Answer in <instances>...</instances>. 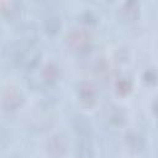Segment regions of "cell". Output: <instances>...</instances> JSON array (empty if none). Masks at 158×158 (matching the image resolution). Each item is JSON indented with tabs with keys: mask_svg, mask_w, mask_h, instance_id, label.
<instances>
[{
	"mask_svg": "<svg viewBox=\"0 0 158 158\" xmlns=\"http://www.w3.org/2000/svg\"><path fill=\"white\" fill-rule=\"evenodd\" d=\"M109 121L116 126H121L125 123V112L121 110V107H112L110 110Z\"/></svg>",
	"mask_w": 158,
	"mask_h": 158,
	"instance_id": "cell-12",
	"label": "cell"
},
{
	"mask_svg": "<svg viewBox=\"0 0 158 158\" xmlns=\"http://www.w3.org/2000/svg\"><path fill=\"white\" fill-rule=\"evenodd\" d=\"M67 46L78 53H84L91 47L93 36L85 28H72L65 36Z\"/></svg>",
	"mask_w": 158,
	"mask_h": 158,
	"instance_id": "cell-1",
	"label": "cell"
},
{
	"mask_svg": "<svg viewBox=\"0 0 158 158\" xmlns=\"http://www.w3.org/2000/svg\"><path fill=\"white\" fill-rule=\"evenodd\" d=\"M59 74H60L59 68H58V65H57L56 63H53V62L47 63V64L43 67V69H42V78H43L44 81H47V83H49V84L57 81L58 78H59Z\"/></svg>",
	"mask_w": 158,
	"mask_h": 158,
	"instance_id": "cell-8",
	"label": "cell"
},
{
	"mask_svg": "<svg viewBox=\"0 0 158 158\" xmlns=\"http://www.w3.org/2000/svg\"><path fill=\"white\" fill-rule=\"evenodd\" d=\"M115 89H116V93L118 95L125 96V95L130 94V91L132 90V81L126 77H121V78H118L116 80Z\"/></svg>",
	"mask_w": 158,
	"mask_h": 158,
	"instance_id": "cell-11",
	"label": "cell"
},
{
	"mask_svg": "<svg viewBox=\"0 0 158 158\" xmlns=\"http://www.w3.org/2000/svg\"><path fill=\"white\" fill-rule=\"evenodd\" d=\"M118 15L127 21H133L139 16V2L138 1H126L118 9Z\"/></svg>",
	"mask_w": 158,
	"mask_h": 158,
	"instance_id": "cell-7",
	"label": "cell"
},
{
	"mask_svg": "<svg viewBox=\"0 0 158 158\" xmlns=\"http://www.w3.org/2000/svg\"><path fill=\"white\" fill-rule=\"evenodd\" d=\"M125 141H126V144H127L128 149L132 153H141L146 147L144 137L139 132H136V131L127 132L126 136H125Z\"/></svg>",
	"mask_w": 158,
	"mask_h": 158,
	"instance_id": "cell-6",
	"label": "cell"
},
{
	"mask_svg": "<svg viewBox=\"0 0 158 158\" xmlns=\"http://www.w3.org/2000/svg\"><path fill=\"white\" fill-rule=\"evenodd\" d=\"M72 126H73V130L77 132V135L81 137H88L93 130L90 120L86 116L80 114H77L72 117Z\"/></svg>",
	"mask_w": 158,
	"mask_h": 158,
	"instance_id": "cell-5",
	"label": "cell"
},
{
	"mask_svg": "<svg viewBox=\"0 0 158 158\" xmlns=\"http://www.w3.org/2000/svg\"><path fill=\"white\" fill-rule=\"evenodd\" d=\"M47 153L53 158H62L68 151V139L63 133L51 136L46 144Z\"/></svg>",
	"mask_w": 158,
	"mask_h": 158,
	"instance_id": "cell-3",
	"label": "cell"
},
{
	"mask_svg": "<svg viewBox=\"0 0 158 158\" xmlns=\"http://www.w3.org/2000/svg\"><path fill=\"white\" fill-rule=\"evenodd\" d=\"M43 26H44V30H46L47 33L56 35L60 30V27H62V20H60L59 16L52 15V16H49V17H47L44 20Z\"/></svg>",
	"mask_w": 158,
	"mask_h": 158,
	"instance_id": "cell-10",
	"label": "cell"
},
{
	"mask_svg": "<svg viewBox=\"0 0 158 158\" xmlns=\"http://www.w3.org/2000/svg\"><path fill=\"white\" fill-rule=\"evenodd\" d=\"M0 9H1V14L5 17H14L19 11L16 2H11V1H1Z\"/></svg>",
	"mask_w": 158,
	"mask_h": 158,
	"instance_id": "cell-13",
	"label": "cell"
},
{
	"mask_svg": "<svg viewBox=\"0 0 158 158\" xmlns=\"http://www.w3.org/2000/svg\"><path fill=\"white\" fill-rule=\"evenodd\" d=\"M77 95L84 106H93L96 101V86L88 80H83L77 85Z\"/></svg>",
	"mask_w": 158,
	"mask_h": 158,
	"instance_id": "cell-4",
	"label": "cell"
},
{
	"mask_svg": "<svg viewBox=\"0 0 158 158\" xmlns=\"http://www.w3.org/2000/svg\"><path fill=\"white\" fill-rule=\"evenodd\" d=\"M80 21L84 22V23L91 25V23H95V22H96V17H95V15H94L91 11H84V12L80 15Z\"/></svg>",
	"mask_w": 158,
	"mask_h": 158,
	"instance_id": "cell-15",
	"label": "cell"
},
{
	"mask_svg": "<svg viewBox=\"0 0 158 158\" xmlns=\"http://www.w3.org/2000/svg\"><path fill=\"white\" fill-rule=\"evenodd\" d=\"M143 81L147 85H156L158 83V74L154 69H147L143 73Z\"/></svg>",
	"mask_w": 158,
	"mask_h": 158,
	"instance_id": "cell-14",
	"label": "cell"
},
{
	"mask_svg": "<svg viewBox=\"0 0 158 158\" xmlns=\"http://www.w3.org/2000/svg\"><path fill=\"white\" fill-rule=\"evenodd\" d=\"M9 158H10V157H9Z\"/></svg>",
	"mask_w": 158,
	"mask_h": 158,
	"instance_id": "cell-17",
	"label": "cell"
},
{
	"mask_svg": "<svg viewBox=\"0 0 158 158\" xmlns=\"http://www.w3.org/2000/svg\"><path fill=\"white\" fill-rule=\"evenodd\" d=\"M153 111H154V114L158 118V98H156V100L153 101Z\"/></svg>",
	"mask_w": 158,
	"mask_h": 158,
	"instance_id": "cell-16",
	"label": "cell"
},
{
	"mask_svg": "<svg viewBox=\"0 0 158 158\" xmlns=\"http://www.w3.org/2000/svg\"><path fill=\"white\" fill-rule=\"evenodd\" d=\"M75 156L77 158H91L93 157V146L88 139L81 138L80 142L77 144L75 149Z\"/></svg>",
	"mask_w": 158,
	"mask_h": 158,
	"instance_id": "cell-9",
	"label": "cell"
},
{
	"mask_svg": "<svg viewBox=\"0 0 158 158\" xmlns=\"http://www.w3.org/2000/svg\"><path fill=\"white\" fill-rule=\"evenodd\" d=\"M23 104V95L15 86H7L1 93V106L5 111H15Z\"/></svg>",
	"mask_w": 158,
	"mask_h": 158,
	"instance_id": "cell-2",
	"label": "cell"
}]
</instances>
